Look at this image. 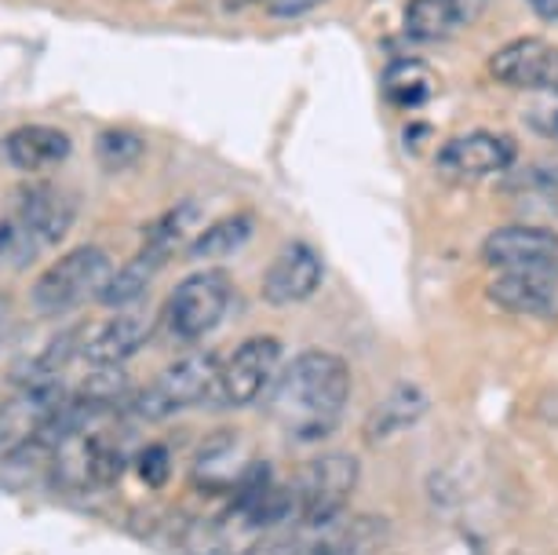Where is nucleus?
Listing matches in <instances>:
<instances>
[{"label": "nucleus", "instance_id": "11", "mask_svg": "<svg viewBox=\"0 0 558 555\" xmlns=\"http://www.w3.org/2000/svg\"><path fill=\"white\" fill-rule=\"evenodd\" d=\"M489 300L511 314L558 318V256L536 267L500 270V275L489 281Z\"/></svg>", "mask_w": 558, "mask_h": 555}, {"label": "nucleus", "instance_id": "16", "mask_svg": "<svg viewBox=\"0 0 558 555\" xmlns=\"http://www.w3.org/2000/svg\"><path fill=\"white\" fill-rule=\"evenodd\" d=\"M427 406H430V399H427V391L420 384L391 387V391L376 402V410L368 413V421L362 427L365 443L368 446H384V443H391V438H398V435L413 432V427L424 421Z\"/></svg>", "mask_w": 558, "mask_h": 555}, {"label": "nucleus", "instance_id": "2", "mask_svg": "<svg viewBox=\"0 0 558 555\" xmlns=\"http://www.w3.org/2000/svg\"><path fill=\"white\" fill-rule=\"evenodd\" d=\"M357 475H362L357 457L340 454V449H336V454H322V457L307 460V464H303L286 483L292 519H300L307 530L340 519L347 500L354 497Z\"/></svg>", "mask_w": 558, "mask_h": 555}, {"label": "nucleus", "instance_id": "28", "mask_svg": "<svg viewBox=\"0 0 558 555\" xmlns=\"http://www.w3.org/2000/svg\"><path fill=\"white\" fill-rule=\"evenodd\" d=\"M263 8H267L270 19H300L314 12V8H322L325 0H259Z\"/></svg>", "mask_w": 558, "mask_h": 555}, {"label": "nucleus", "instance_id": "20", "mask_svg": "<svg viewBox=\"0 0 558 555\" xmlns=\"http://www.w3.org/2000/svg\"><path fill=\"white\" fill-rule=\"evenodd\" d=\"M248 238H252V216L234 213V216L216 219L213 227H205L202 234L186 245V253L194 260H223V256L241 253V249L248 245Z\"/></svg>", "mask_w": 558, "mask_h": 555}, {"label": "nucleus", "instance_id": "18", "mask_svg": "<svg viewBox=\"0 0 558 555\" xmlns=\"http://www.w3.org/2000/svg\"><path fill=\"white\" fill-rule=\"evenodd\" d=\"M66 154H70L66 132L51 129V124H19L4 140L8 165L23 172H40V169H48V165H59V161H66Z\"/></svg>", "mask_w": 558, "mask_h": 555}, {"label": "nucleus", "instance_id": "23", "mask_svg": "<svg viewBox=\"0 0 558 555\" xmlns=\"http://www.w3.org/2000/svg\"><path fill=\"white\" fill-rule=\"evenodd\" d=\"M357 552V527H340V522H325L311 530V541H303L296 555H354Z\"/></svg>", "mask_w": 558, "mask_h": 555}, {"label": "nucleus", "instance_id": "14", "mask_svg": "<svg viewBox=\"0 0 558 555\" xmlns=\"http://www.w3.org/2000/svg\"><path fill=\"white\" fill-rule=\"evenodd\" d=\"M486 8L489 0H409L402 26L416 45H441L475 26Z\"/></svg>", "mask_w": 558, "mask_h": 555}, {"label": "nucleus", "instance_id": "4", "mask_svg": "<svg viewBox=\"0 0 558 555\" xmlns=\"http://www.w3.org/2000/svg\"><path fill=\"white\" fill-rule=\"evenodd\" d=\"M230 307V278L223 270H197V275L183 278L168 292L161 322L175 340H202L208 337Z\"/></svg>", "mask_w": 558, "mask_h": 555}, {"label": "nucleus", "instance_id": "10", "mask_svg": "<svg viewBox=\"0 0 558 555\" xmlns=\"http://www.w3.org/2000/svg\"><path fill=\"white\" fill-rule=\"evenodd\" d=\"M322 256L314 253L307 242H289L278 256L270 260L259 281V297L267 307H296V303L311 300L322 286Z\"/></svg>", "mask_w": 558, "mask_h": 555}, {"label": "nucleus", "instance_id": "12", "mask_svg": "<svg viewBox=\"0 0 558 555\" xmlns=\"http://www.w3.org/2000/svg\"><path fill=\"white\" fill-rule=\"evenodd\" d=\"M77 208L59 186L26 183L15 194V224L29 238V245H59L70 234Z\"/></svg>", "mask_w": 558, "mask_h": 555}, {"label": "nucleus", "instance_id": "22", "mask_svg": "<svg viewBox=\"0 0 558 555\" xmlns=\"http://www.w3.org/2000/svg\"><path fill=\"white\" fill-rule=\"evenodd\" d=\"M146 150L143 135L129 129H107L96 135V161L107 172H124L132 165H140V157Z\"/></svg>", "mask_w": 558, "mask_h": 555}, {"label": "nucleus", "instance_id": "15", "mask_svg": "<svg viewBox=\"0 0 558 555\" xmlns=\"http://www.w3.org/2000/svg\"><path fill=\"white\" fill-rule=\"evenodd\" d=\"M555 256H558V234L547 227H533V224L497 227V230H489L486 242H482V260L497 270L536 267Z\"/></svg>", "mask_w": 558, "mask_h": 555}, {"label": "nucleus", "instance_id": "24", "mask_svg": "<svg viewBox=\"0 0 558 555\" xmlns=\"http://www.w3.org/2000/svg\"><path fill=\"white\" fill-rule=\"evenodd\" d=\"M522 121L536 140L558 143V88L536 92V99L522 110Z\"/></svg>", "mask_w": 558, "mask_h": 555}, {"label": "nucleus", "instance_id": "1", "mask_svg": "<svg viewBox=\"0 0 558 555\" xmlns=\"http://www.w3.org/2000/svg\"><path fill=\"white\" fill-rule=\"evenodd\" d=\"M347 402H351V365L340 354L311 348L281 365V373L270 381L267 410L292 438L314 443L332 432Z\"/></svg>", "mask_w": 558, "mask_h": 555}, {"label": "nucleus", "instance_id": "29", "mask_svg": "<svg viewBox=\"0 0 558 555\" xmlns=\"http://www.w3.org/2000/svg\"><path fill=\"white\" fill-rule=\"evenodd\" d=\"M530 8L544 23H558V0H530Z\"/></svg>", "mask_w": 558, "mask_h": 555}, {"label": "nucleus", "instance_id": "30", "mask_svg": "<svg viewBox=\"0 0 558 555\" xmlns=\"http://www.w3.org/2000/svg\"><path fill=\"white\" fill-rule=\"evenodd\" d=\"M234 555H281V548L274 541H256V544H248V548H241Z\"/></svg>", "mask_w": 558, "mask_h": 555}, {"label": "nucleus", "instance_id": "21", "mask_svg": "<svg viewBox=\"0 0 558 555\" xmlns=\"http://www.w3.org/2000/svg\"><path fill=\"white\" fill-rule=\"evenodd\" d=\"M430 92H435V85H430V70L424 62L402 59L387 70V96H391L395 107H402V110L427 107Z\"/></svg>", "mask_w": 558, "mask_h": 555}, {"label": "nucleus", "instance_id": "8", "mask_svg": "<svg viewBox=\"0 0 558 555\" xmlns=\"http://www.w3.org/2000/svg\"><path fill=\"white\" fill-rule=\"evenodd\" d=\"M489 77L514 92L558 88V45L547 37H514L489 56Z\"/></svg>", "mask_w": 558, "mask_h": 555}, {"label": "nucleus", "instance_id": "9", "mask_svg": "<svg viewBox=\"0 0 558 555\" xmlns=\"http://www.w3.org/2000/svg\"><path fill=\"white\" fill-rule=\"evenodd\" d=\"M62 402H66V391H62L59 381L23 384L12 399L0 402V457L34 443L40 427L59 413Z\"/></svg>", "mask_w": 558, "mask_h": 555}, {"label": "nucleus", "instance_id": "17", "mask_svg": "<svg viewBox=\"0 0 558 555\" xmlns=\"http://www.w3.org/2000/svg\"><path fill=\"white\" fill-rule=\"evenodd\" d=\"M168 256H172L168 249L143 242V249L129 260V264L113 267L107 289L99 292V303H102V307H110V311H124V307H132V303H140L146 297V289L154 286V278L161 275Z\"/></svg>", "mask_w": 558, "mask_h": 555}, {"label": "nucleus", "instance_id": "26", "mask_svg": "<svg viewBox=\"0 0 558 555\" xmlns=\"http://www.w3.org/2000/svg\"><path fill=\"white\" fill-rule=\"evenodd\" d=\"M135 475L143 479L146 486H165L168 475H172V454H168V446H143L140 457H135Z\"/></svg>", "mask_w": 558, "mask_h": 555}, {"label": "nucleus", "instance_id": "19", "mask_svg": "<svg viewBox=\"0 0 558 555\" xmlns=\"http://www.w3.org/2000/svg\"><path fill=\"white\" fill-rule=\"evenodd\" d=\"M248 464L252 460H245V449H241L234 432L213 435L194 454V483L202 490H234Z\"/></svg>", "mask_w": 558, "mask_h": 555}, {"label": "nucleus", "instance_id": "25", "mask_svg": "<svg viewBox=\"0 0 558 555\" xmlns=\"http://www.w3.org/2000/svg\"><path fill=\"white\" fill-rule=\"evenodd\" d=\"M183 548L186 555H230V530L227 522H216V519H202L186 530L183 538Z\"/></svg>", "mask_w": 558, "mask_h": 555}, {"label": "nucleus", "instance_id": "6", "mask_svg": "<svg viewBox=\"0 0 558 555\" xmlns=\"http://www.w3.org/2000/svg\"><path fill=\"white\" fill-rule=\"evenodd\" d=\"M514 157H519V146H514L511 135L475 129L441 143V150L435 154V169L446 183H478L508 172Z\"/></svg>", "mask_w": 558, "mask_h": 555}, {"label": "nucleus", "instance_id": "31", "mask_svg": "<svg viewBox=\"0 0 558 555\" xmlns=\"http://www.w3.org/2000/svg\"><path fill=\"white\" fill-rule=\"evenodd\" d=\"M252 4H259V0H223L227 12H245V8H252Z\"/></svg>", "mask_w": 558, "mask_h": 555}, {"label": "nucleus", "instance_id": "5", "mask_svg": "<svg viewBox=\"0 0 558 555\" xmlns=\"http://www.w3.org/2000/svg\"><path fill=\"white\" fill-rule=\"evenodd\" d=\"M219 354H191V359H179L175 365L157 376L154 384H146L143 391L132 395V410L143 421H161L172 417L186 406L205 402L216 391V376H219Z\"/></svg>", "mask_w": 558, "mask_h": 555}, {"label": "nucleus", "instance_id": "13", "mask_svg": "<svg viewBox=\"0 0 558 555\" xmlns=\"http://www.w3.org/2000/svg\"><path fill=\"white\" fill-rule=\"evenodd\" d=\"M150 329H154V314L146 311L140 300V303H132V307L118 311L110 322L88 329V337L81 343V359L88 365H121L143 348Z\"/></svg>", "mask_w": 558, "mask_h": 555}, {"label": "nucleus", "instance_id": "7", "mask_svg": "<svg viewBox=\"0 0 558 555\" xmlns=\"http://www.w3.org/2000/svg\"><path fill=\"white\" fill-rule=\"evenodd\" d=\"M281 365V340L270 337V333H259V337H248L245 343H238L230 351V359L219 365L216 376V402L223 406H248L256 402L263 391L270 387V381L278 376Z\"/></svg>", "mask_w": 558, "mask_h": 555}, {"label": "nucleus", "instance_id": "27", "mask_svg": "<svg viewBox=\"0 0 558 555\" xmlns=\"http://www.w3.org/2000/svg\"><path fill=\"white\" fill-rule=\"evenodd\" d=\"M522 191H530L536 202L551 205L558 213V169H533L530 176H525Z\"/></svg>", "mask_w": 558, "mask_h": 555}, {"label": "nucleus", "instance_id": "3", "mask_svg": "<svg viewBox=\"0 0 558 555\" xmlns=\"http://www.w3.org/2000/svg\"><path fill=\"white\" fill-rule=\"evenodd\" d=\"M110 275H113V260L107 249L77 245L70 253H62L51 267H45V275L29 289V303L45 318H59V314L77 311L81 303L99 300Z\"/></svg>", "mask_w": 558, "mask_h": 555}]
</instances>
